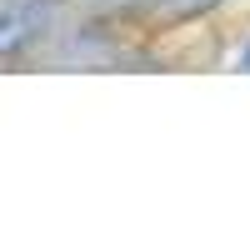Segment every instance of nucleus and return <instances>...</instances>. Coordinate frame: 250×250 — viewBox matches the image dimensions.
I'll use <instances>...</instances> for the list:
<instances>
[{"label":"nucleus","mask_w":250,"mask_h":250,"mask_svg":"<svg viewBox=\"0 0 250 250\" xmlns=\"http://www.w3.org/2000/svg\"><path fill=\"white\" fill-rule=\"evenodd\" d=\"M185 60L175 45L165 40H150L130 25H115L105 15H90V10H75V20L55 35V45L40 55L35 70H95V75H110V70H180Z\"/></svg>","instance_id":"obj_1"},{"label":"nucleus","mask_w":250,"mask_h":250,"mask_svg":"<svg viewBox=\"0 0 250 250\" xmlns=\"http://www.w3.org/2000/svg\"><path fill=\"white\" fill-rule=\"evenodd\" d=\"M75 10L105 15L115 25H130L140 35H150V40H165L185 60L200 35L230 25L240 10H250V0H75Z\"/></svg>","instance_id":"obj_2"},{"label":"nucleus","mask_w":250,"mask_h":250,"mask_svg":"<svg viewBox=\"0 0 250 250\" xmlns=\"http://www.w3.org/2000/svg\"><path fill=\"white\" fill-rule=\"evenodd\" d=\"M75 20V0H0V60L5 70H35L55 35Z\"/></svg>","instance_id":"obj_3"},{"label":"nucleus","mask_w":250,"mask_h":250,"mask_svg":"<svg viewBox=\"0 0 250 250\" xmlns=\"http://www.w3.org/2000/svg\"><path fill=\"white\" fill-rule=\"evenodd\" d=\"M190 65H215V70H230V75H250V10H240L230 25H220L210 35H200L190 45Z\"/></svg>","instance_id":"obj_4"}]
</instances>
